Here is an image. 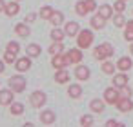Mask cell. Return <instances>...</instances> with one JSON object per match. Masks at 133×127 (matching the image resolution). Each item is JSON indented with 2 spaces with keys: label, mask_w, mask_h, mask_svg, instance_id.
Instances as JSON below:
<instances>
[{
  "label": "cell",
  "mask_w": 133,
  "mask_h": 127,
  "mask_svg": "<svg viewBox=\"0 0 133 127\" xmlns=\"http://www.w3.org/2000/svg\"><path fill=\"white\" fill-rule=\"evenodd\" d=\"M113 55H115V49H113V46H111L109 42H104V44H100V46H97V47L93 49V58L98 60V62L109 60Z\"/></svg>",
  "instance_id": "6da1fadb"
},
{
  "label": "cell",
  "mask_w": 133,
  "mask_h": 127,
  "mask_svg": "<svg viewBox=\"0 0 133 127\" xmlns=\"http://www.w3.org/2000/svg\"><path fill=\"white\" fill-rule=\"evenodd\" d=\"M93 40H95V35L91 29H80L78 35H77V47L80 49H88L93 46Z\"/></svg>",
  "instance_id": "7a4b0ae2"
},
{
  "label": "cell",
  "mask_w": 133,
  "mask_h": 127,
  "mask_svg": "<svg viewBox=\"0 0 133 127\" xmlns=\"http://www.w3.org/2000/svg\"><path fill=\"white\" fill-rule=\"evenodd\" d=\"M8 85H9V89L15 91V93H24L28 82H26V78H24L22 74H13V76L8 80Z\"/></svg>",
  "instance_id": "3957f363"
},
{
  "label": "cell",
  "mask_w": 133,
  "mask_h": 127,
  "mask_svg": "<svg viewBox=\"0 0 133 127\" xmlns=\"http://www.w3.org/2000/svg\"><path fill=\"white\" fill-rule=\"evenodd\" d=\"M46 102H48V94H46L44 91H33V93L29 94V103H31V107H35V109L44 107Z\"/></svg>",
  "instance_id": "277c9868"
},
{
  "label": "cell",
  "mask_w": 133,
  "mask_h": 127,
  "mask_svg": "<svg viewBox=\"0 0 133 127\" xmlns=\"http://www.w3.org/2000/svg\"><path fill=\"white\" fill-rule=\"evenodd\" d=\"M102 98L106 100V103L117 105V102H118V98H120V91H118L115 85H111V87H108V89L104 91V96H102Z\"/></svg>",
  "instance_id": "5b68a950"
},
{
  "label": "cell",
  "mask_w": 133,
  "mask_h": 127,
  "mask_svg": "<svg viewBox=\"0 0 133 127\" xmlns=\"http://www.w3.org/2000/svg\"><path fill=\"white\" fill-rule=\"evenodd\" d=\"M64 55H66L68 62H69V64H75V65H77V64H80V62H82V58H84V53H82V49H80V47H75V49L71 47V49H69L68 53H64Z\"/></svg>",
  "instance_id": "8992f818"
},
{
  "label": "cell",
  "mask_w": 133,
  "mask_h": 127,
  "mask_svg": "<svg viewBox=\"0 0 133 127\" xmlns=\"http://www.w3.org/2000/svg\"><path fill=\"white\" fill-rule=\"evenodd\" d=\"M33 67V64H31V56H22V58H17V62H15V69L18 71V73H26V71H29Z\"/></svg>",
  "instance_id": "52a82bcc"
},
{
  "label": "cell",
  "mask_w": 133,
  "mask_h": 127,
  "mask_svg": "<svg viewBox=\"0 0 133 127\" xmlns=\"http://www.w3.org/2000/svg\"><path fill=\"white\" fill-rule=\"evenodd\" d=\"M51 65L55 69H66L69 65V62H68V58H66L64 53H58V55H53L51 56Z\"/></svg>",
  "instance_id": "ba28073f"
},
{
  "label": "cell",
  "mask_w": 133,
  "mask_h": 127,
  "mask_svg": "<svg viewBox=\"0 0 133 127\" xmlns=\"http://www.w3.org/2000/svg\"><path fill=\"white\" fill-rule=\"evenodd\" d=\"M75 78L77 80H80V82H86L89 76H91V71H89V67L88 65H82V64H77V67H75Z\"/></svg>",
  "instance_id": "9c48e42d"
},
{
  "label": "cell",
  "mask_w": 133,
  "mask_h": 127,
  "mask_svg": "<svg viewBox=\"0 0 133 127\" xmlns=\"http://www.w3.org/2000/svg\"><path fill=\"white\" fill-rule=\"evenodd\" d=\"M15 102V91L8 89H0V105H11Z\"/></svg>",
  "instance_id": "30bf717a"
},
{
  "label": "cell",
  "mask_w": 133,
  "mask_h": 127,
  "mask_svg": "<svg viewBox=\"0 0 133 127\" xmlns=\"http://www.w3.org/2000/svg\"><path fill=\"white\" fill-rule=\"evenodd\" d=\"M89 109H91L93 113H97V114H102V113L106 111V100H104V98H93V100L89 102Z\"/></svg>",
  "instance_id": "8fae6325"
},
{
  "label": "cell",
  "mask_w": 133,
  "mask_h": 127,
  "mask_svg": "<svg viewBox=\"0 0 133 127\" xmlns=\"http://www.w3.org/2000/svg\"><path fill=\"white\" fill-rule=\"evenodd\" d=\"M40 122L44 123V125H51V123H55V120H57V114H55V111L53 109H44L42 113H40Z\"/></svg>",
  "instance_id": "7c38bea8"
},
{
  "label": "cell",
  "mask_w": 133,
  "mask_h": 127,
  "mask_svg": "<svg viewBox=\"0 0 133 127\" xmlns=\"http://www.w3.org/2000/svg\"><path fill=\"white\" fill-rule=\"evenodd\" d=\"M115 107H117L120 113H128V111H131V109H133V102H131V98H129V96H120Z\"/></svg>",
  "instance_id": "4fadbf2b"
},
{
  "label": "cell",
  "mask_w": 133,
  "mask_h": 127,
  "mask_svg": "<svg viewBox=\"0 0 133 127\" xmlns=\"http://www.w3.org/2000/svg\"><path fill=\"white\" fill-rule=\"evenodd\" d=\"M128 82H129V78H128V74H126L124 71H120L118 74H113V78H111V84H113L117 89H120V87L128 85Z\"/></svg>",
  "instance_id": "5bb4252c"
},
{
  "label": "cell",
  "mask_w": 133,
  "mask_h": 127,
  "mask_svg": "<svg viewBox=\"0 0 133 127\" xmlns=\"http://www.w3.org/2000/svg\"><path fill=\"white\" fill-rule=\"evenodd\" d=\"M64 31H66V36H71V38H77V35H78V31H80V26H78V22H66V26H64Z\"/></svg>",
  "instance_id": "9a60e30c"
},
{
  "label": "cell",
  "mask_w": 133,
  "mask_h": 127,
  "mask_svg": "<svg viewBox=\"0 0 133 127\" xmlns=\"http://www.w3.org/2000/svg\"><path fill=\"white\" fill-rule=\"evenodd\" d=\"M131 67H133V60H131L129 56H120V58L117 60V69H118V71L128 73Z\"/></svg>",
  "instance_id": "2e32d148"
},
{
  "label": "cell",
  "mask_w": 133,
  "mask_h": 127,
  "mask_svg": "<svg viewBox=\"0 0 133 127\" xmlns=\"http://www.w3.org/2000/svg\"><path fill=\"white\" fill-rule=\"evenodd\" d=\"M15 33H17V36H20V38H29V35H31L29 24H26V22L17 24V26H15Z\"/></svg>",
  "instance_id": "e0dca14e"
},
{
  "label": "cell",
  "mask_w": 133,
  "mask_h": 127,
  "mask_svg": "<svg viewBox=\"0 0 133 127\" xmlns=\"http://www.w3.org/2000/svg\"><path fill=\"white\" fill-rule=\"evenodd\" d=\"M98 15L100 17H104L106 20H109V18H113V13H115V9H113V6H109V4H102L98 9Z\"/></svg>",
  "instance_id": "ac0fdd59"
},
{
  "label": "cell",
  "mask_w": 133,
  "mask_h": 127,
  "mask_svg": "<svg viewBox=\"0 0 133 127\" xmlns=\"http://www.w3.org/2000/svg\"><path fill=\"white\" fill-rule=\"evenodd\" d=\"M89 24H91V27H93V29H97V31H98V29H104V26H106V18H104V17H100V15L97 13V15H93V17H91Z\"/></svg>",
  "instance_id": "d6986e66"
},
{
  "label": "cell",
  "mask_w": 133,
  "mask_h": 127,
  "mask_svg": "<svg viewBox=\"0 0 133 127\" xmlns=\"http://www.w3.org/2000/svg\"><path fill=\"white\" fill-rule=\"evenodd\" d=\"M18 11H20V6H18V2H17V0H13V2L6 4L4 13H6L8 17H15V15H18Z\"/></svg>",
  "instance_id": "ffe728a7"
},
{
  "label": "cell",
  "mask_w": 133,
  "mask_h": 127,
  "mask_svg": "<svg viewBox=\"0 0 133 127\" xmlns=\"http://www.w3.org/2000/svg\"><path fill=\"white\" fill-rule=\"evenodd\" d=\"M49 36H51V40H53V42H62V40H64V36H66V31H64V29H60L58 26H55V27L51 29V33H49Z\"/></svg>",
  "instance_id": "44dd1931"
},
{
  "label": "cell",
  "mask_w": 133,
  "mask_h": 127,
  "mask_svg": "<svg viewBox=\"0 0 133 127\" xmlns=\"http://www.w3.org/2000/svg\"><path fill=\"white\" fill-rule=\"evenodd\" d=\"M55 82L57 84H68L69 82V73L66 69H57L55 73Z\"/></svg>",
  "instance_id": "7402d4cb"
},
{
  "label": "cell",
  "mask_w": 133,
  "mask_h": 127,
  "mask_svg": "<svg viewBox=\"0 0 133 127\" xmlns=\"http://www.w3.org/2000/svg\"><path fill=\"white\" fill-rule=\"evenodd\" d=\"M26 53H28V56H31V58H37V56H40V53H42V47H40L38 44H29V46L26 47Z\"/></svg>",
  "instance_id": "603a6c76"
},
{
  "label": "cell",
  "mask_w": 133,
  "mask_h": 127,
  "mask_svg": "<svg viewBox=\"0 0 133 127\" xmlns=\"http://www.w3.org/2000/svg\"><path fill=\"white\" fill-rule=\"evenodd\" d=\"M100 69H102L104 74H115V71H117V64H113V62H109V60H104Z\"/></svg>",
  "instance_id": "cb8c5ba5"
},
{
  "label": "cell",
  "mask_w": 133,
  "mask_h": 127,
  "mask_svg": "<svg viewBox=\"0 0 133 127\" xmlns=\"http://www.w3.org/2000/svg\"><path fill=\"white\" fill-rule=\"evenodd\" d=\"M124 40L133 42V20H128L124 26Z\"/></svg>",
  "instance_id": "d4e9b609"
},
{
  "label": "cell",
  "mask_w": 133,
  "mask_h": 127,
  "mask_svg": "<svg viewBox=\"0 0 133 127\" xmlns=\"http://www.w3.org/2000/svg\"><path fill=\"white\" fill-rule=\"evenodd\" d=\"M68 94H69L71 98H80V96H82V87H80L78 84H71V85L68 87Z\"/></svg>",
  "instance_id": "484cf974"
},
{
  "label": "cell",
  "mask_w": 133,
  "mask_h": 127,
  "mask_svg": "<svg viewBox=\"0 0 133 127\" xmlns=\"http://www.w3.org/2000/svg\"><path fill=\"white\" fill-rule=\"evenodd\" d=\"M53 13H55V9H53L51 6H44V8H40V11H38V17H40L42 20H49Z\"/></svg>",
  "instance_id": "4316f807"
},
{
  "label": "cell",
  "mask_w": 133,
  "mask_h": 127,
  "mask_svg": "<svg viewBox=\"0 0 133 127\" xmlns=\"http://www.w3.org/2000/svg\"><path fill=\"white\" fill-rule=\"evenodd\" d=\"M49 22L53 24V27H55V26H60V24H64V13L55 9V13H53V15H51V18H49Z\"/></svg>",
  "instance_id": "83f0119b"
},
{
  "label": "cell",
  "mask_w": 133,
  "mask_h": 127,
  "mask_svg": "<svg viewBox=\"0 0 133 127\" xmlns=\"http://www.w3.org/2000/svg\"><path fill=\"white\" fill-rule=\"evenodd\" d=\"M9 111H11L13 116H20V114L24 113V105H22L20 102H13V103L9 105Z\"/></svg>",
  "instance_id": "f1b7e54d"
},
{
  "label": "cell",
  "mask_w": 133,
  "mask_h": 127,
  "mask_svg": "<svg viewBox=\"0 0 133 127\" xmlns=\"http://www.w3.org/2000/svg\"><path fill=\"white\" fill-rule=\"evenodd\" d=\"M75 13L78 15V17H86L89 11L86 9V4H84V0H78V2L75 4Z\"/></svg>",
  "instance_id": "f546056e"
},
{
  "label": "cell",
  "mask_w": 133,
  "mask_h": 127,
  "mask_svg": "<svg viewBox=\"0 0 133 127\" xmlns=\"http://www.w3.org/2000/svg\"><path fill=\"white\" fill-rule=\"evenodd\" d=\"M51 55H58V53H64V44L62 42H53L51 46H49V49H48Z\"/></svg>",
  "instance_id": "4dcf8cb0"
},
{
  "label": "cell",
  "mask_w": 133,
  "mask_h": 127,
  "mask_svg": "<svg viewBox=\"0 0 133 127\" xmlns=\"http://www.w3.org/2000/svg\"><path fill=\"white\" fill-rule=\"evenodd\" d=\"M126 18H124V15L122 13H117V15H113V24H115V27H124L126 26Z\"/></svg>",
  "instance_id": "1f68e13d"
},
{
  "label": "cell",
  "mask_w": 133,
  "mask_h": 127,
  "mask_svg": "<svg viewBox=\"0 0 133 127\" xmlns=\"http://www.w3.org/2000/svg\"><path fill=\"white\" fill-rule=\"evenodd\" d=\"M113 9H115V13H124L126 11V0H115Z\"/></svg>",
  "instance_id": "d6a6232c"
},
{
  "label": "cell",
  "mask_w": 133,
  "mask_h": 127,
  "mask_svg": "<svg viewBox=\"0 0 133 127\" xmlns=\"http://www.w3.org/2000/svg\"><path fill=\"white\" fill-rule=\"evenodd\" d=\"M93 116L91 114H82L80 116V125H84V127H89V125H93Z\"/></svg>",
  "instance_id": "836d02e7"
},
{
  "label": "cell",
  "mask_w": 133,
  "mask_h": 127,
  "mask_svg": "<svg viewBox=\"0 0 133 127\" xmlns=\"http://www.w3.org/2000/svg\"><path fill=\"white\" fill-rule=\"evenodd\" d=\"M6 51H11V53H17L18 55V51H20V44L18 42H8V46H6Z\"/></svg>",
  "instance_id": "e575fe53"
},
{
  "label": "cell",
  "mask_w": 133,
  "mask_h": 127,
  "mask_svg": "<svg viewBox=\"0 0 133 127\" xmlns=\"http://www.w3.org/2000/svg\"><path fill=\"white\" fill-rule=\"evenodd\" d=\"M4 62H6V64H15V62H17V53L6 51V53H4Z\"/></svg>",
  "instance_id": "d590c367"
},
{
  "label": "cell",
  "mask_w": 133,
  "mask_h": 127,
  "mask_svg": "<svg viewBox=\"0 0 133 127\" xmlns=\"http://www.w3.org/2000/svg\"><path fill=\"white\" fill-rule=\"evenodd\" d=\"M84 4H86V9H88L89 13H93V11H97V9H98L95 0H84Z\"/></svg>",
  "instance_id": "8d00e7d4"
},
{
  "label": "cell",
  "mask_w": 133,
  "mask_h": 127,
  "mask_svg": "<svg viewBox=\"0 0 133 127\" xmlns=\"http://www.w3.org/2000/svg\"><path fill=\"white\" fill-rule=\"evenodd\" d=\"M37 17H38L37 13H28L26 18H24V22H26V24H33V22L37 20Z\"/></svg>",
  "instance_id": "74e56055"
},
{
  "label": "cell",
  "mask_w": 133,
  "mask_h": 127,
  "mask_svg": "<svg viewBox=\"0 0 133 127\" xmlns=\"http://www.w3.org/2000/svg\"><path fill=\"white\" fill-rule=\"evenodd\" d=\"M118 91H120V96H131V87H129V85H124V87H120Z\"/></svg>",
  "instance_id": "f35d334b"
},
{
  "label": "cell",
  "mask_w": 133,
  "mask_h": 127,
  "mask_svg": "<svg viewBox=\"0 0 133 127\" xmlns=\"http://www.w3.org/2000/svg\"><path fill=\"white\" fill-rule=\"evenodd\" d=\"M106 127H122V123L117 122V120H108L106 122Z\"/></svg>",
  "instance_id": "ab89813d"
},
{
  "label": "cell",
  "mask_w": 133,
  "mask_h": 127,
  "mask_svg": "<svg viewBox=\"0 0 133 127\" xmlns=\"http://www.w3.org/2000/svg\"><path fill=\"white\" fill-rule=\"evenodd\" d=\"M4 71H6V62H4V58H2V60H0V74H2Z\"/></svg>",
  "instance_id": "60d3db41"
},
{
  "label": "cell",
  "mask_w": 133,
  "mask_h": 127,
  "mask_svg": "<svg viewBox=\"0 0 133 127\" xmlns=\"http://www.w3.org/2000/svg\"><path fill=\"white\" fill-rule=\"evenodd\" d=\"M6 9V2H4V0H0V13H2Z\"/></svg>",
  "instance_id": "b9f144b4"
},
{
  "label": "cell",
  "mask_w": 133,
  "mask_h": 127,
  "mask_svg": "<svg viewBox=\"0 0 133 127\" xmlns=\"http://www.w3.org/2000/svg\"><path fill=\"white\" fill-rule=\"evenodd\" d=\"M129 53H131V56H133V42H129Z\"/></svg>",
  "instance_id": "7bdbcfd3"
},
{
  "label": "cell",
  "mask_w": 133,
  "mask_h": 127,
  "mask_svg": "<svg viewBox=\"0 0 133 127\" xmlns=\"http://www.w3.org/2000/svg\"><path fill=\"white\" fill-rule=\"evenodd\" d=\"M17 2H20V0H17Z\"/></svg>",
  "instance_id": "ee69618b"
},
{
  "label": "cell",
  "mask_w": 133,
  "mask_h": 127,
  "mask_svg": "<svg viewBox=\"0 0 133 127\" xmlns=\"http://www.w3.org/2000/svg\"><path fill=\"white\" fill-rule=\"evenodd\" d=\"M126 2H128V0H126Z\"/></svg>",
  "instance_id": "f6af8a7d"
}]
</instances>
